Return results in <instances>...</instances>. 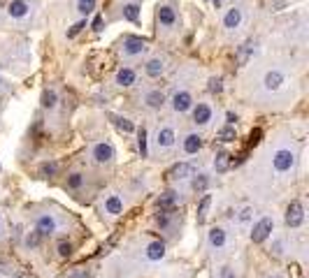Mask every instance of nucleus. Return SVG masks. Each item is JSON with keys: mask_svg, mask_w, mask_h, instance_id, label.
Returning a JSON list of instances; mask_svg holds the SVG:
<instances>
[{"mask_svg": "<svg viewBox=\"0 0 309 278\" xmlns=\"http://www.w3.org/2000/svg\"><path fill=\"white\" fill-rule=\"evenodd\" d=\"M68 278H88V271H75V274Z\"/></svg>", "mask_w": 309, "mask_h": 278, "instance_id": "45", "label": "nucleus"}, {"mask_svg": "<svg viewBox=\"0 0 309 278\" xmlns=\"http://www.w3.org/2000/svg\"><path fill=\"white\" fill-rule=\"evenodd\" d=\"M177 204V192H165V195H160L158 202H156V207L160 208V211H170V208H175Z\"/></svg>", "mask_w": 309, "mask_h": 278, "instance_id": "21", "label": "nucleus"}, {"mask_svg": "<svg viewBox=\"0 0 309 278\" xmlns=\"http://www.w3.org/2000/svg\"><path fill=\"white\" fill-rule=\"evenodd\" d=\"M84 28H86V21H77V23H75V26L68 30V37H70V40H72V37H77V35H79Z\"/></svg>", "mask_w": 309, "mask_h": 278, "instance_id": "37", "label": "nucleus"}, {"mask_svg": "<svg viewBox=\"0 0 309 278\" xmlns=\"http://www.w3.org/2000/svg\"><path fill=\"white\" fill-rule=\"evenodd\" d=\"M105 211L112 213V216H119V213L124 211V200H121L119 195H109L105 200Z\"/></svg>", "mask_w": 309, "mask_h": 278, "instance_id": "17", "label": "nucleus"}, {"mask_svg": "<svg viewBox=\"0 0 309 278\" xmlns=\"http://www.w3.org/2000/svg\"><path fill=\"white\" fill-rule=\"evenodd\" d=\"M305 223V208L300 202H291L286 208V225L288 227H300Z\"/></svg>", "mask_w": 309, "mask_h": 278, "instance_id": "3", "label": "nucleus"}, {"mask_svg": "<svg viewBox=\"0 0 309 278\" xmlns=\"http://www.w3.org/2000/svg\"><path fill=\"white\" fill-rule=\"evenodd\" d=\"M207 241H209V246L212 248H223L226 246V241H228V236H226V230L223 227H212L209 230V234H207Z\"/></svg>", "mask_w": 309, "mask_h": 278, "instance_id": "11", "label": "nucleus"}, {"mask_svg": "<svg viewBox=\"0 0 309 278\" xmlns=\"http://www.w3.org/2000/svg\"><path fill=\"white\" fill-rule=\"evenodd\" d=\"M200 148H203V137H200V135H195V132L186 135V137H184V153L195 156Z\"/></svg>", "mask_w": 309, "mask_h": 278, "instance_id": "13", "label": "nucleus"}, {"mask_svg": "<svg viewBox=\"0 0 309 278\" xmlns=\"http://www.w3.org/2000/svg\"><path fill=\"white\" fill-rule=\"evenodd\" d=\"M272 278H277V276H272Z\"/></svg>", "mask_w": 309, "mask_h": 278, "instance_id": "47", "label": "nucleus"}, {"mask_svg": "<svg viewBox=\"0 0 309 278\" xmlns=\"http://www.w3.org/2000/svg\"><path fill=\"white\" fill-rule=\"evenodd\" d=\"M135 79H137V74H135V70H130V68H124V70H119L116 72V84L119 86H132L135 84Z\"/></svg>", "mask_w": 309, "mask_h": 278, "instance_id": "16", "label": "nucleus"}, {"mask_svg": "<svg viewBox=\"0 0 309 278\" xmlns=\"http://www.w3.org/2000/svg\"><path fill=\"white\" fill-rule=\"evenodd\" d=\"M239 23H242V12H239L237 7L228 9V14H226V19H223V26L228 28V30H235Z\"/></svg>", "mask_w": 309, "mask_h": 278, "instance_id": "19", "label": "nucleus"}, {"mask_svg": "<svg viewBox=\"0 0 309 278\" xmlns=\"http://www.w3.org/2000/svg\"><path fill=\"white\" fill-rule=\"evenodd\" d=\"M40 241H42V234L40 232H28L26 234V239H24V243H26V248H37L40 246Z\"/></svg>", "mask_w": 309, "mask_h": 278, "instance_id": "32", "label": "nucleus"}, {"mask_svg": "<svg viewBox=\"0 0 309 278\" xmlns=\"http://www.w3.org/2000/svg\"><path fill=\"white\" fill-rule=\"evenodd\" d=\"M109 118L114 121V125L119 128V130H124V132H132V130H135V125H132V121L124 118V116H114V114H112Z\"/></svg>", "mask_w": 309, "mask_h": 278, "instance_id": "28", "label": "nucleus"}, {"mask_svg": "<svg viewBox=\"0 0 309 278\" xmlns=\"http://www.w3.org/2000/svg\"><path fill=\"white\" fill-rule=\"evenodd\" d=\"M212 121V107L205 102H198V107L193 109V123L195 125H207Z\"/></svg>", "mask_w": 309, "mask_h": 278, "instance_id": "9", "label": "nucleus"}, {"mask_svg": "<svg viewBox=\"0 0 309 278\" xmlns=\"http://www.w3.org/2000/svg\"><path fill=\"white\" fill-rule=\"evenodd\" d=\"M81 185H84V176H81L79 172H75V174L68 176V188H70V190H77V188H81Z\"/></svg>", "mask_w": 309, "mask_h": 278, "instance_id": "33", "label": "nucleus"}, {"mask_svg": "<svg viewBox=\"0 0 309 278\" xmlns=\"http://www.w3.org/2000/svg\"><path fill=\"white\" fill-rule=\"evenodd\" d=\"M144 70H147V74H149V77L156 79V77L163 74V70H165V68H163V61H160V58H154V61L147 63V68H144Z\"/></svg>", "mask_w": 309, "mask_h": 278, "instance_id": "26", "label": "nucleus"}, {"mask_svg": "<svg viewBox=\"0 0 309 278\" xmlns=\"http://www.w3.org/2000/svg\"><path fill=\"white\" fill-rule=\"evenodd\" d=\"M58 174V162H42L40 165V176H56Z\"/></svg>", "mask_w": 309, "mask_h": 278, "instance_id": "31", "label": "nucleus"}, {"mask_svg": "<svg viewBox=\"0 0 309 278\" xmlns=\"http://www.w3.org/2000/svg\"><path fill=\"white\" fill-rule=\"evenodd\" d=\"M147 104H149L151 109H160L163 104H165V95L160 93V91H151V93H147Z\"/></svg>", "mask_w": 309, "mask_h": 278, "instance_id": "24", "label": "nucleus"}, {"mask_svg": "<svg viewBox=\"0 0 309 278\" xmlns=\"http://www.w3.org/2000/svg\"><path fill=\"white\" fill-rule=\"evenodd\" d=\"M209 91H212V93H221V91H223V81H221L219 77H212L209 79Z\"/></svg>", "mask_w": 309, "mask_h": 278, "instance_id": "39", "label": "nucleus"}, {"mask_svg": "<svg viewBox=\"0 0 309 278\" xmlns=\"http://www.w3.org/2000/svg\"><path fill=\"white\" fill-rule=\"evenodd\" d=\"M209 204H212V195H203V200H200V204H198V213H195V218H198V225H203L205 220H207Z\"/></svg>", "mask_w": 309, "mask_h": 278, "instance_id": "20", "label": "nucleus"}, {"mask_svg": "<svg viewBox=\"0 0 309 278\" xmlns=\"http://www.w3.org/2000/svg\"><path fill=\"white\" fill-rule=\"evenodd\" d=\"M142 51H147V42H144L142 37H135V35L126 37L124 53H128V56H137V53H142Z\"/></svg>", "mask_w": 309, "mask_h": 278, "instance_id": "6", "label": "nucleus"}, {"mask_svg": "<svg viewBox=\"0 0 309 278\" xmlns=\"http://www.w3.org/2000/svg\"><path fill=\"white\" fill-rule=\"evenodd\" d=\"M254 51H256V44L251 42V40L242 44V46L237 49V53H235V61H237V65H247L249 58L254 56Z\"/></svg>", "mask_w": 309, "mask_h": 278, "instance_id": "14", "label": "nucleus"}, {"mask_svg": "<svg viewBox=\"0 0 309 278\" xmlns=\"http://www.w3.org/2000/svg\"><path fill=\"white\" fill-rule=\"evenodd\" d=\"M263 84H265L267 91H277V88L283 84V74L279 72V70H272V72H267V74H265Z\"/></svg>", "mask_w": 309, "mask_h": 278, "instance_id": "15", "label": "nucleus"}, {"mask_svg": "<svg viewBox=\"0 0 309 278\" xmlns=\"http://www.w3.org/2000/svg\"><path fill=\"white\" fill-rule=\"evenodd\" d=\"M147 257H149L151 262L163 260V257H165V243H163V241L149 243V248H147Z\"/></svg>", "mask_w": 309, "mask_h": 278, "instance_id": "18", "label": "nucleus"}, {"mask_svg": "<svg viewBox=\"0 0 309 278\" xmlns=\"http://www.w3.org/2000/svg\"><path fill=\"white\" fill-rule=\"evenodd\" d=\"M156 146L160 151H168V148L175 146V130L172 128H160L158 135H156Z\"/></svg>", "mask_w": 309, "mask_h": 278, "instance_id": "8", "label": "nucleus"}, {"mask_svg": "<svg viewBox=\"0 0 309 278\" xmlns=\"http://www.w3.org/2000/svg\"><path fill=\"white\" fill-rule=\"evenodd\" d=\"M93 30H98V33L103 30V17H96V19H93Z\"/></svg>", "mask_w": 309, "mask_h": 278, "instance_id": "42", "label": "nucleus"}, {"mask_svg": "<svg viewBox=\"0 0 309 278\" xmlns=\"http://www.w3.org/2000/svg\"><path fill=\"white\" fill-rule=\"evenodd\" d=\"M28 12H30V5H28L26 0H12L7 5V14L12 19H21V17H26Z\"/></svg>", "mask_w": 309, "mask_h": 278, "instance_id": "12", "label": "nucleus"}, {"mask_svg": "<svg viewBox=\"0 0 309 278\" xmlns=\"http://www.w3.org/2000/svg\"><path fill=\"white\" fill-rule=\"evenodd\" d=\"M191 107H193V97H191L188 91H177L175 95H172V109H175L177 114L188 112Z\"/></svg>", "mask_w": 309, "mask_h": 278, "instance_id": "4", "label": "nucleus"}, {"mask_svg": "<svg viewBox=\"0 0 309 278\" xmlns=\"http://www.w3.org/2000/svg\"><path fill=\"white\" fill-rule=\"evenodd\" d=\"M221 278H235V274L230 271V267H223L221 269Z\"/></svg>", "mask_w": 309, "mask_h": 278, "instance_id": "43", "label": "nucleus"}, {"mask_svg": "<svg viewBox=\"0 0 309 278\" xmlns=\"http://www.w3.org/2000/svg\"><path fill=\"white\" fill-rule=\"evenodd\" d=\"M35 230H37V232H40L42 236H52L53 232H56V220H53L49 213H44V216L37 218Z\"/></svg>", "mask_w": 309, "mask_h": 278, "instance_id": "10", "label": "nucleus"}, {"mask_svg": "<svg viewBox=\"0 0 309 278\" xmlns=\"http://www.w3.org/2000/svg\"><path fill=\"white\" fill-rule=\"evenodd\" d=\"M77 9H79V14H91L96 9V0H79Z\"/></svg>", "mask_w": 309, "mask_h": 278, "instance_id": "34", "label": "nucleus"}, {"mask_svg": "<svg viewBox=\"0 0 309 278\" xmlns=\"http://www.w3.org/2000/svg\"><path fill=\"white\" fill-rule=\"evenodd\" d=\"M251 216H254V208H251V207H244V208H239L237 220H239V223H249V220H251Z\"/></svg>", "mask_w": 309, "mask_h": 278, "instance_id": "36", "label": "nucleus"}, {"mask_svg": "<svg viewBox=\"0 0 309 278\" xmlns=\"http://www.w3.org/2000/svg\"><path fill=\"white\" fill-rule=\"evenodd\" d=\"M137 148H140L142 158H147V130L142 128L140 135H137Z\"/></svg>", "mask_w": 309, "mask_h": 278, "instance_id": "35", "label": "nucleus"}, {"mask_svg": "<svg viewBox=\"0 0 309 278\" xmlns=\"http://www.w3.org/2000/svg\"><path fill=\"white\" fill-rule=\"evenodd\" d=\"M272 227H274V220L272 218H260L254 230H251V241L254 243H263L267 236L272 234Z\"/></svg>", "mask_w": 309, "mask_h": 278, "instance_id": "1", "label": "nucleus"}, {"mask_svg": "<svg viewBox=\"0 0 309 278\" xmlns=\"http://www.w3.org/2000/svg\"><path fill=\"white\" fill-rule=\"evenodd\" d=\"M226 121H228V125H235V123H237V116H235L232 112H228L226 114Z\"/></svg>", "mask_w": 309, "mask_h": 278, "instance_id": "44", "label": "nucleus"}, {"mask_svg": "<svg viewBox=\"0 0 309 278\" xmlns=\"http://www.w3.org/2000/svg\"><path fill=\"white\" fill-rule=\"evenodd\" d=\"M207 185H209V176H207V174H198L193 179V190L195 192H205Z\"/></svg>", "mask_w": 309, "mask_h": 278, "instance_id": "29", "label": "nucleus"}, {"mask_svg": "<svg viewBox=\"0 0 309 278\" xmlns=\"http://www.w3.org/2000/svg\"><path fill=\"white\" fill-rule=\"evenodd\" d=\"M260 137H263V130H260V128L251 130V135H249V146H256L258 141H260Z\"/></svg>", "mask_w": 309, "mask_h": 278, "instance_id": "40", "label": "nucleus"}, {"mask_svg": "<svg viewBox=\"0 0 309 278\" xmlns=\"http://www.w3.org/2000/svg\"><path fill=\"white\" fill-rule=\"evenodd\" d=\"M156 220H158V225H160V227H168V223H170L168 211H160L158 216H156Z\"/></svg>", "mask_w": 309, "mask_h": 278, "instance_id": "41", "label": "nucleus"}, {"mask_svg": "<svg viewBox=\"0 0 309 278\" xmlns=\"http://www.w3.org/2000/svg\"><path fill=\"white\" fill-rule=\"evenodd\" d=\"M93 158H96V162H100V165L112 162L114 160V148H112V144H105V141L96 144L93 146Z\"/></svg>", "mask_w": 309, "mask_h": 278, "instance_id": "5", "label": "nucleus"}, {"mask_svg": "<svg viewBox=\"0 0 309 278\" xmlns=\"http://www.w3.org/2000/svg\"><path fill=\"white\" fill-rule=\"evenodd\" d=\"M212 2H214V7H219L221 5V0H212Z\"/></svg>", "mask_w": 309, "mask_h": 278, "instance_id": "46", "label": "nucleus"}, {"mask_svg": "<svg viewBox=\"0 0 309 278\" xmlns=\"http://www.w3.org/2000/svg\"><path fill=\"white\" fill-rule=\"evenodd\" d=\"M124 19H128V21H132V23H135V21L140 19V7H137L135 2L126 5V7H124Z\"/></svg>", "mask_w": 309, "mask_h": 278, "instance_id": "30", "label": "nucleus"}, {"mask_svg": "<svg viewBox=\"0 0 309 278\" xmlns=\"http://www.w3.org/2000/svg\"><path fill=\"white\" fill-rule=\"evenodd\" d=\"M237 139V130H235V125H223L219 130V141L223 144H228V141H235Z\"/></svg>", "mask_w": 309, "mask_h": 278, "instance_id": "25", "label": "nucleus"}, {"mask_svg": "<svg viewBox=\"0 0 309 278\" xmlns=\"http://www.w3.org/2000/svg\"><path fill=\"white\" fill-rule=\"evenodd\" d=\"M158 21L163 23V26H175V21H177L175 9H170V7H158Z\"/></svg>", "mask_w": 309, "mask_h": 278, "instance_id": "23", "label": "nucleus"}, {"mask_svg": "<svg viewBox=\"0 0 309 278\" xmlns=\"http://www.w3.org/2000/svg\"><path fill=\"white\" fill-rule=\"evenodd\" d=\"M193 165H188V162H177L175 167H170L168 172V179H172V181H181V179H186V176H193Z\"/></svg>", "mask_w": 309, "mask_h": 278, "instance_id": "7", "label": "nucleus"}, {"mask_svg": "<svg viewBox=\"0 0 309 278\" xmlns=\"http://www.w3.org/2000/svg\"><path fill=\"white\" fill-rule=\"evenodd\" d=\"M56 102H58V95H56V91L47 88V91L42 93V107H44V109H53V107H56Z\"/></svg>", "mask_w": 309, "mask_h": 278, "instance_id": "27", "label": "nucleus"}, {"mask_svg": "<svg viewBox=\"0 0 309 278\" xmlns=\"http://www.w3.org/2000/svg\"><path fill=\"white\" fill-rule=\"evenodd\" d=\"M228 167H230V153H226V151H219L216 153V158H214V169L216 172H228Z\"/></svg>", "mask_w": 309, "mask_h": 278, "instance_id": "22", "label": "nucleus"}, {"mask_svg": "<svg viewBox=\"0 0 309 278\" xmlns=\"http://www.w3.org/2000/svg\"><path fill=\"white\" fill-rule=\"evenodd\" d=\"M295 165V156H293L291 151H286V148H282V151H277L272 156V167L277 169V172H288L291 167Z\"/></svg>", "mask_w": 309, "mask_h": 278, "instance_id": "2", "label": "nucleus"}, {"mask_svg": "<svg viewBox=\"0 0 309 278\" xmlns=\"http://www.w3.org/2000/svg\"><path fill=\"white\" fill-rule=\"evenodd\" d=\"M58 255H61V257H70L72 255V246L68 241H61L58 243Z\"/></svg>", "mask_w": 309, "mask_h": 278, "instance_id": "38", "label": "nucleus"}]
</instances>
